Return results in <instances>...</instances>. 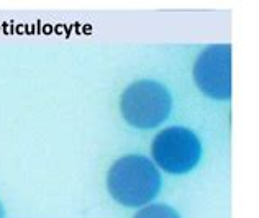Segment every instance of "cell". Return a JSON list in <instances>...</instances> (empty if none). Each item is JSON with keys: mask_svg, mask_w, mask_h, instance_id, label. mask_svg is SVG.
Listing matches in <instances>:
<instances>
[{"mask_svg": "<svg viewBox=\"0 0 259 218\" xmlns=\"http://www.w3.org/2000/svg\"><path fill=\"white\" fill-rule=\"evenodd\" d=\"M161 174L151 159L128 154L113 162L107 174V189L123 207H143L159 194Z\"/></svg>", "mask_w": 259, "mask_h": 218, "instance_id": "cell-1", "label": "cell"}, {"mask_svg": "<svg viewBox=\"0 0 259 218\" xmlns=\"http://www.w3.org/2000/svg\"><path fill=\"white\" fill-rule=\"evenodd\" d=\"M172 110V97L156 80H136L120 97V112L128 125L151 130L164 123Z\"/></svg>", "mask_w": 259, "mask_h": 218, "instance_id": "cell-2", "label": "cell"}, {"mask_svg": "<svg viewBox=\"0 0 259 218\" xmlns=\"http://www.w3.org/2000/svg\"><path fill=\"white\" fill-rule=\"evenodd\" d=\"M154 162L169 174H187L202 158L197 135L186 126H169L154 136L151 145Z\"/></svg>", "mask_w": 259, "mask_h": 218, "instance_id": "cell-3", "label": "cell"}, {"mask_svg": "<svg viewBox=\"0 0 259 218\" xmlns=\"http://www.w3.org/2000/svg\"><path fill=\"white\" fill-rule=\"evenodd\" d=\"M194 79L210 99H231V46L213 45L205 48L194 66Z\"/></svg>", "mask_w": 259, "mask_h": 218, "instance_id": "cell-4", "label": "cell"}, {"mask_svg": "<svg viewBox=\"0 0 259 218\" xmlns=\"http://www.w3.org/2000/svg\"><path fill=\"white\" fill-rule=\"evenodd\" d=\"M133 218H181L172 207L164 205V203H154L141 208Z\"/></svg>", "mask_w": 259, "mask_h": 218, "instance_id": "cell-5", "label": "cell"}, {"mask_svg": "<svg viewBox=\"0 0 259 218\" xmlns=\"http://www.w3.org/2000/svg\"><path fill=\"white\" fill-rule=\"evenodd\" d=\"M0 218H5V210H4L2 202H0Z\"/></svg>", "mask_w": 259, "mask_h": 218, "instance_id": "cell-6", "label": "cell"}]
</instances>
